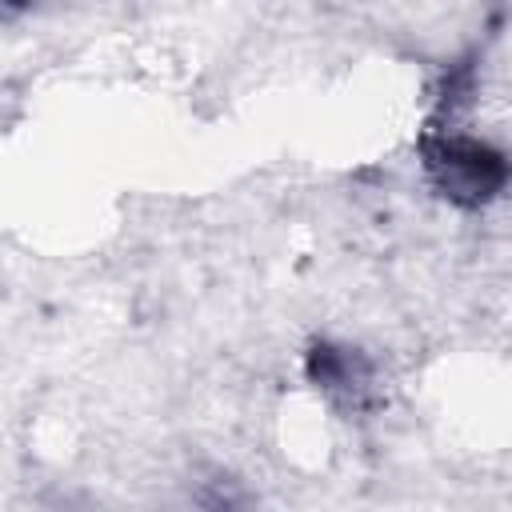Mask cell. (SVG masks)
<instances>
[{
	"label": "cell",
	"instance_id": "obj_2",
	"mask_svg": "<svg viewBox=\"0 0 512 512\" xmlns=\"http://www.w3.org/2000/svg\"><path fill=\"white\" fill-rule=\"evenodd\" d=\"M304 376L324 388L336 392L352 404H360L372 388V364L368 356H360L356 348H340V344H312L304 356Z\"/></svg>",
	"mask_w": 512,
	"mask_h": 512
},
{
	"label": "cell",
	"instance_id": "obj_1",
	"mask_svg": "<svg viewBox=\"0 0 512 512\" xmlns=\"http://www.w3.org/2000/svg\"><path fill=\"white\" fill-rule=\"evenodd\" d=\"M432 192L456 208H484L512 184V160L480 136L428 124L416 140Z\"/></svg>",
	"mask_w": 512,
	"mask_h": 512
}]
</instances>
